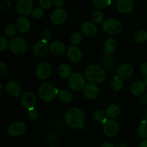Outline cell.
I'll list each match as a JSON object with an SVG mask.
<instances>
[{
  "label": "cell",
  "instance_id": "obj_43",
  "mask_svg": "<svg viewBox=\"0 0 147 147\" xmlns=\"http://www.w3.org/2000/svg\"><path fill=\"white\" fill-rule=\"evenodd\" d=\"M140 70L141 73H142V75H143L145 78L147 77V62L142 63L140 67Z\"/></svg>",
  "mask_w": 147,
  "mask_h": 147
},
{
  "label": "cell",
  "instance_id": "obj_29",
  "mask_svg": "<svg viewBox=\"0 0 147 147\" xmlns=\"http://www.w3.org/2000/svg\"><path fill=\"white\" fill-rule=\"evenodd\" d=\"M91 19L92 21L95 24H101L103 23V20H104V14L102 11H98V10H96L94 11L91 14Z\"/></svg>",
  "mask_w": 147,
  "mask_h": 147
},
{
  "label": "cell",
  "instance_id": "obj_10",
  "mask_svg": "<svg viewBox=\"0 0 147 147\" xmlns=\"http://www.w3.org/2000/svg\"><path fill=\"white\" fill-rule=\"evenodd\" d=\"M35 74L37 77L41 80H45L48 78L52 74L51 65L46 62L40 63L36 67Z\"/></svg>",
  "mask_w": 147,
  "mask_h": 147
},
{
  "label": "cell",
  "instance_id": "obj_40",
  "mask_svg": "<svg viewBox=\"0 0 147 147\" xmlns=\"http://www.w3.org/2000/svg\"><path fill=\"white\" fill-rule=\"evenodd\" d=\"M8 72V67L4 62H0V78H4Z\"/></svg>",
  "mask_w": 147,
  "mask_h": 147
},
{
  "label": "cell",
  "instance_id": "obj_28",
  "mask_svg": "<svg viewBox=\"0 0 147 147\" xmlns=\"http://www.w3.org/2000/svg\"><path fill=\"white\" fill-rule=\"evenodd\" d=\"M134 40L138 43H144L147 41V32L141 30L136 32L134 34Z\"/></svg>",
  "mask_w": 147,
  "mask_h": 147
},
{
  "label": "cell",
  "instance_id": "obj_6",
  "mask_svg": "<svg viewBox=\"0 0 147 147\" xmlns=\"http://www.w3.org/2000/svg\"><path fill=\"white\" fill-rule=\"evenodd\" d=\"M85 76L80 73H73L68 78L69 86L70 88L76 91H79L81 89H83L86 86V80Z\"/></svg>",
  "mask_w": 147,
  "mask_h": 147
},
{
  "label": "cell",
  "instance_id": "obj_27",
  "mask_svg": "<svg viewBox=\"0 0 147 147\" xmlns=\"http://www.w3.org/2000/svg\"><path fill=\"white\" fill-rule=\"evenodd\" d=\"M123 81L121 78H119L118 76H116V77H113V80L111 82V88L114 91H119L121 89L123 88Z\"/></svg>",
  "mask_w": 147,
  "mask_h": 147
},
{
  "label": "cell",
  "instance_id": "obj_5",
  "mask_svg": "<svg viewBox=\"0 0 147 147\" xmlns=\"http://www.w3.org/2000/svg\"><path fill=\"white\" fill-rule=\"evenodd\" d=\"M27 47V43L24 38L20 37H16L11 38L9 43V48L10 51L16 55H20L26 51Z\"/></svg>",
  "mask_w": 147,
  "mask_h": 147
},
{
  "label": "cell",
  "instance_id": "obj_47",
  "mask_svg": "<svg viewBox=\"0 0 147 147\" xmlns=\"http://www.w3.org/2000/svg\"><path fill=\"white\" fill-rule=\"evenodd\" d=\"M4 90H6L5 87H4L2 83H0V96H2L4 94Z\"/></svg>",
  "mask_w": 147,
  "mask_h": 147
},
{
  "label": "cell",
  "instance_id": "obj_30",
  "mask_svg": "<svg viewBox=\"0 0 147 147\" xmlns=\"http://www.w3.org/2000/svg\"><path fill=\"white\" fill-rule=\"evenodd\" d=\"M137 134L142 139L147 138V121H144L139 124L137 129Z\"/></svg>",
  "mask_w": 147,
  "mask_h": 147
},
{
  "label": "cell",
  "instance_id": "obj_13",
  "mask_svg": "<svg viewBox=\"0 0 147 147\" xmlns=\"http://www.w3.org/2000/svg\"><path fill=\"white\" fill-rule=\"evenodd\" d=\"M67 19V12L64 9H56L50 16V21L55 25H60Z\"/></svg>",
  "mask_w": 147,
  "mask_h": 147
},
{
  "label": "cell",
  "instance_id": "obj_1",
  "mask_svg": "<svg viewBox=\"0 0 147 147\" xmlns=\"http://www.w3.org/2000/svg\"><path fill=\"white\" fill-rule=\"evenodd\" d=\"M85 115L83 111L79 108H72L69 109L65 116L66 125L71 129H82L84 126Z\"/></svg>",
  "mask_w": 147,
  "mask_h": 147
},
{
  "label": "cell",
  "instance_id": "obj_4",
  "mask_svg": "<svg viewBox=\"0 0 147 147\" xmlns=\"http://www.w3.org/2000/svg\"><path fill=\"white\" fill-rule=\"evenodd\" d=\"M122 24L119 20L115 18H109L104 20L102 24V29L105 32L111 35L119 34L122 30Z\"/></svg>",
  "mask_w": 147,
  "mask_h": 147
},
{
  "label": "cell",
  "instance_id": "obj_20",
  "mask_svg": "<svg viewBox=\"0 0 147 147\" xmlns=\"http://www.w3.org/2000/svg\"><path fill=\"white\" fill-rule=\"evenodd\" d=\"M15 26L17 30L21 33L28 32L31 27L30 20L24 17H18L15 22Z\"/></svg>",
  "mask_w": 147,
  "mask_h": 147
},
{
  "label": "cell",
  "instance_id": "obj_25",
  "mask_svg": "<svg viewBox=\"0 0 147 147\" xmlns=\"http://www.w3.org/2000/svg\"><path fill=\"white\" fill-rule=\"evenodd\" d=\"M57 73L62 78H69L72 75L71 67L67 63H62L57 68Z\"/></svg>",
  "mask_w": 147,
  "mask_h": 147
},
{
  "label": "cell",
  "instance_id": "obj_11",
  "mask_svg": "<svg viewBox=\"0 0 147 147\" xmlns=\"http://www.w3.org/2000/svg\"><path fill=\"white\" fill-rule=\"evenodd\" d=\"M17 11L22 17L32 14L33 11V1L32 0H19L17 2Z\"/></svg>",
  "mask_w": 147,
  "mask_h": 147
},
{
  "label": "cell",
  "instance_id": "obj_2",
  "mask_svg": "<svg viewBox=\"0 0 147 147\" xmlns=\"http://www.w3.org/2000/svg\"><path fill=\"white\" fill-rule=\"evenodd\" d=\"M84 75L86 80L94 84L102 83L106 78V72L103 67L96 64L89 65L85 70Z\"/></svg>",
  "mask_w": 147,
  "mask_h": 147
},
{
  "label": "cell",
  "instance_id": "obj_14",
  "mask_svg": "<svg viewBox=\"0 0 147 147\" xmlns=\"http://www.w3.org/2000/svg\"><path fill=\"white\" fill-rule=\"evenodd\" d=\"M50 50V45L47 42L40 40L37 42L32 47V52L37 57H44L48 53Z\"/></svg>",
  "mask_w": 147,
  "mask_h": 147
},
{
  "label": "cell",
  "instance_id": "obj_21",
  "mask_svg": "<svg viewBox=\"0 0 147 147\" xmlns=\"http://www.w3.org/2000/svg\"><path fill=\"white\" fill-rule=\"evenodd\" d=\"M5 89L7 93L14 96V97H18L21 93L22 90L20 85L17 82L13 81V80L9 81L6 84Z\"/></svg>",
  "mask_w": 147,
  "mask_h": 147
},
{
  "label": "cell",
  "instance_id": "obj_34",
  "mask_svg": "<svg viewBox=\"0 0 147 147\" xmlns=\"http://www.w3.org/2000/svg\"><path fill=\"white\" fill-rule=\"evenodd\" d=\"M102 63H103V65H104L105 67L110 69L113 67V63H114V59L113 58L111 55H110L108 53H106L103 57Z\"/></svg>",
  "mask_w": 147,
  "mask_h": 147
},
{
  "label": "cell",
  "instance_id": "obj_7",
  "mask_svg": "<svg viewBox=\"0 0 147 147\" xmlns=\"http://www.w3.org/2000/svg\"><path fill=\"white\" fill-rule=\"evenodd\" d=\"M103 130L105 134L109 137H113L119 131V125L114 119H107L103 123Z\"/></svg>",
  "mask_w": 147,
  "mask_h": 147
},
{
  "label": "cell",
  "instance_id": "obj_38",
  "mask_svg": "<svg viewBox=\"0 0 147 147\" xmlns=\"http://www.w3.org/2000/svg\"><path fill=\"white\" fill-rule=\"evenodd\" d=\"M8 40L4 36H1L0 37V51L2 52L4 50L7 49V47H9Z\"/></svg>",
  "mask_w": 147,
  "mask_h": 147
},
{
  "label": "cell",
  "instance_id": "obj_39",
  "mask_svg": "<svg viewBox=\"0 0 147 147\" xmlns=\"http://www.w3.org/2000/svg\"><path fill=\"white\" fill-rule=\"evenodd\" d=\"M38 3L42 8L46 9H50L53 4V1H50V0H39Z\"/></svg>",
  "mask_w": 147,
  "mask_h": 147
},
{
  "label": "cell",
  "instance_id": "obj_12",
  "mask_svg": "<svg viewBox=\"0 0 147 147\" xmlns=\"http://www.w3.org/2000/svg\"><path fill=\"white\" fill-rule=\"evenodd\" d=\"M26 124L22 121H16L11 123L8 127V134L13 137H17L25 132Z\"/></svg>",
  "mask_w": 147,
  "mask_h": 147
},
{
  "label": "cell",
  "instance_id": "obj_24",
  "mask_svg": "<svg viewBox=\"0 0 147 147\" xmlns=\"http://www.w3.org/2000/svg\"><path fill=\"white\" fill-rule=\"evenodd\" d=\"M117 42L113 37H109L106 39L104 42V50L108 54H111L115 52V50L117 48Z\"/></svg>",
  "mask_w": 147,
  "mask_h": 147
},
{
  "label": "cell",
  "instance_id": "obj_32",
  "mask_svg": "<svg viewBox=\"0 0 147 147\" xmlns=\"http://www.w3.org/2000/svg\"><path fill=\"white\" fill-rule=\"evenodd\" d=\"M17 29L14 24H8L5 26L4 30V34L8 37H13L17 34ZM14 38V37H13Z\"/></svg>",
  "mask_w": 147,
  "mask_h": 147
},
{
  "label": "cell",
  "instance_id": "obj_48",
  "mask_svg": "<svg viewBox=\"0 0 147 147\" xmlns=\"http://www.w3.org/2000/svg\"><path fill=\"white\" fill-rule=\"evenodd\" d=\"M139 147H147V139H144L140 143Z\"/></svg>",
  "mask_w": 147,
  "mask_h": 147
},
{
  "label": "cell",
  "instance_id": "obj_26",
  "mask_svg": "<svg viewBox=\"0 0 147 147\" xmlns=\"http://www.w3.org/2000/svg\"><path fill=\"white\" fill-rule=\"evenodd\" d=\"M57 96H58V98L65 103H70L73 100V96L71 92L67 90H63L59 91Z\"/></svg>",
  "mask_w": 147,
  "mask_h": 147
},
{
  "label": "cell",
  "instance_id": "obj_35",
  "mask_svg": "<svg viewBox=\"0 0 147 147\" xmlns=\"http://www.w3.org/2000/svg\"><path fill=\"white\" fill-rule=\"evenodd\" d=\"M82 39H83L82 34L78 32H73L70 36V42L73 45H78L79 43H80Z\"/></svg>",
  "mask_w": 147,
  "mask_h": 147
},
{
  "label": "cell",
  "instance_id": "obj_45",
  "mask_svg": "<svg viewBox=\"0 0 147 147\" xmlns=\"http://www.w3.org/2000/svg\"><path fill=\"white\" fill-rule=\"evenodd\" d=\"M140 101L141 103H143V104H145V105L147 104V93L142 95V96H141Z\"/></svg>",
  "mask_w": 147,
  "mask_h": 147
},
{
  "label": "cell",
  "instance_id": "obj_52",
  "mask_svg": "<svg viewBox=\"0 0 147 147\" xmlns=\"http://www.w3.org/2000/svg\"><path fill=\"white\" fill-rule=\"evenodd\" d=\"M50 147H57V146H50Z\"/></svg>",
  "mask_w": 147,
  "mask_h": 147
},
{
  "label": "cell",
  "instance_id": "obj_9",
  "mask_svg": "<svg viewBox=\"0 0 147 147\" xmlns=\"http://www.w3.org/2000/svg\"><path fill=\"white\" fill-rule=\"evenodd\" d=\"M21 103L24 108L31 110L34 109L37 103V97L34 93L32 91H26L21 97Z\"/></svg>",
  "mask_w": 147,
  "mask_h": 147
},
{
  "label": "cell",
  "instance_id": "obj_3",
  "mask_svg": "<svg viewBox=\"0 0 147 147\" xmlns=\"http://www.w3.org/2000/svg\"><path fill=\"white\" fill-rule=\"evenodd\" d=\"M59 91L53 84L47 82L41 83L38 88V95L45 102H52L58 96Z\"/></svg>",
  "mask_w": 147,
  "mask_h": 147
},
{
  "label": "cell",
  "instance_id": "obj_42",
  "mask_svg": "<svg viewBox=\"0 0 147 147\" xmlns=\"http://www.w3.org/2000/svg\"><path fill=\"white\" fill-rule=\"evenodd\" d=\"M11 5V3L8 0H1L0 1V10L1 11H4V10L7 9L9 6Z\"/></svg>",
  "mask_w": 147,
  "mask_h": 147
},
{
  "label": "cell",
  "instance_id": "obj_18",
  "mask_svg": "<svg viewBox=\"0 0 147 147\" xmlns=\"http://www.w3.org/2000/svg\"><path fill=\"white\" fill-rule=\"evenodd\" d=\"M134 7V3L131 0H119L116 2L118 11L123 14H128L132 11Z\"/></svg>",
  "mask_w": 147,
  "mask_h": 147
},
{
  "label": "cell",
  "instance_id": "obj_33",
  "mask_svg": "<svg viewBox=\"0 0 147 147\" xmlns=\"http://www.w3.org/2000/svg\"><path fill=\"white\" fill-rule=\"evenodd\" d=\"M106 113H103L101 110H96L93 113V117L96 121L99 123H104L107 119L106 118Z\"/></svg>",
  "mask_w": 147,
  "mask_h": 147
},
{
  "label": "cell",
  "instance_id": "obj_41",
  "mask_svg": "<svg viewBox=\"0 0 147 147\" xmlns=\"http://www.w3.org/2000/svg\"><path fill=\"white\" fill-rule=\"evenodd\" d=\"M28 118L32 121H35L38 119V112L37 110H35L34 109H31V110L28 111Z\"/></svg>",
  "mask_w": 147,
  "mask_h": 147
},
{
  "label": "cell",
  "instance_id": "obj_46",
  "mask_svg": "<svg viewBox=\"0 0 147 147\" xmlns=\"http://www.w3.org/2000/svg\"><path fill=\"white\" fill-rule=\"evenodd\" d=\"M100 147H115L114 145L111 143H109V142H104L101 144Z\"/></svg>",
  "mask_w": 147,
  "mask_h": 147
},
{
  "label": "cell",
  "instance_id": "obj_36",
  "mask_svg": "<svg viewBox=\"0 0 147 147\" xmlns=\"http://www.w3.org/2000/svg\"><path fill=\"white\" fill-rule=\"evenodd\" d=\"M45 11L42 7H36L32 12V16L35 19H40L44 16Z\"/></svg>",
  "mask_w": 147,
  "mask_h": 147
},
{
  "label": "cell",
  "instance_id": "obj_16",
  "mask_svg": "<svg viewBox=\"0 0 147 147\" xmlns=\"http://www.w3.org/2000/svg\"><path fill=\"white\" fill-rule=\"evenodd\" d=\"M83 34L87 37H94L98 33V28L96 24L92 22H84L80 27Z\"/></svg>",
  "mask_w": 147,
  "mask_h": 147
},
{
  "label": "cell",
  "instance_id": "obj_8",
  "mask_svg": "<svg viewBox=\"0 0 147 147\" xmlns=\"http://www.w3.org/2000/svg\"><path fill=\"white\" fill-rule=\"evenodd\" d=\"M134 67L128 63H123L116 69L117 76L121 80H128L134 76Z\"/></svg>",
  "mask_w": 147,
  "mask_h": 147
},
{
  "label": "cell",
  "instance_id": "obj_17",
  "mask_svg": "<svg viewBox=\"0 0 147 147\" xmlns=\"http://www.w3.org/2000/svg\"><path fill=\"white\" fill-rule=\"evenodd\" d=\"M67 59L71 63H77L81 60L82 53L77 46L72 45L70 47H69V48L67 49Z\"/></svg>",
  "mask_w": 147,
  "mask_h": 147
},
{
  "label": "cell",
  "instance_id": "obj_44",
  "mask_svg": "<svg viewBox=\"0 0 147 147\" xmlns=\"http://www.w3.org/2000/svg\"><path fill=\"white\" fill-rule=\"evenodd\" d=\"M53 4L57 7V9H61L65 4V1L63 0H54L53 1Z\"/></svg>",
  "mask_w": 147,
  "mask_h": 147
},
{
  "label": "cell",
  "instance_id": "obj_31",
  "mask_svg": "<svg viewBox=\"0 0 147 147\" xmlns=\"http://www.w3.org/2000/svg\"><path fill=\"white\" fill-rule=\"evenodd\" d=\"M112 1L110 0H93L92 1V4L95 8L98 9H102L106 8L108 6L111 5Z\"/></svg>",
  "mask_w": 147,
  "mask_h": 147
},
{
  "label": "cell",
  "instance_id": "obj_50",
  "mask_svg": "<svg viewBox=\"0 0 147 147\" xmlns=\"http://www.w3.org/2000/svg\"><path fill=\"white\" fill-rule=\"evenodd\" d=\"M144 83H145V85H146V86L147 87V77L145 78V79H144Z\"/></svg>",
  "mask_w": 147,
  "mask_h": 147
},
{
  "label": "cell",
  "instance_id": "obj_23",
  "mask_svg": "<svg viewBox=\"0 0 147 147\" xmlns=\"http://www.w3.org/2000/svg\"><path fill=\"white\" fill-rule=\"evenodd\" d=\"M121 113V109L118 105L111 104L106 108V115L110 119H113L117 118Z\"/></svg>",
  "mask_w": 147,
  "mask_h": 147
},
{
  "label": "cell",
  "instance_id": "obj_19",
  "mask_svg": "<svg viewBox=\"0 0 147 147\" xmlns=\"http://www.w3.org/2000/svg\"><path fill=\"white\" fill-rule=\"evenodd\" d=\"M65 45L64 43L59 40H55L50 45V51L54 55H63L65 52Z\"/></svg>",
  "mask_w": 147,
  "mask_h": 147
},
{
  "label": "cell",
  "instance_id": "obj_51",
  "mask_svg": "<svg viewBox=\"0 0 147 147\" xmlns=\"http://www.w3.org/2000/svg\"><path fill=\"white\" fill-rule=\"evenodd\" d=\"M146 120H147V110H146Z\"/></svg>",
  "mask_w": 147,
  "mask_h": 147
},
{
  "label": "cell",
  "instance_id": "obj_15",
  "mask_svg": "<svg viewBox=\"0 0 147 147\" xmlns=\"http://www.w3.org/2000/svg\"><path fill=\"white\" fill-rule=\"evenodd\" d=\"M83 94L87 98L90 100L96 98L99 95L98 87L94 83H87L83 88Z\"/></svg>",
  "mask_w": 147,
  "mask_h": 147
},
{
  "label": "cell",
  "instance_id": "obj_49",
  "mask_svg": "<svg viewBox=\"0 0 147 147\" xmlns=\"http://www.w3.org/2000/svg\"><path fill=\"white\" fill-rule=\"evenodd\" d=\"M116 147H127L126 146V144L123 143V142H118L116 144Z\"/></svg>",
  "mask_w": 147,
  "mask_h": 147
},
{
  "label": "cell",
  "instance_id": "obj_22",
  "mask_svg": "<svg viewBox=\"0 0 147 147\" xmlns=\"http://www.w3.org/2000/svg\"><path fill=\"white\" fill-rule=\"evenodd\" d=\"M146 88L144 82L136 81L131 86V92L135 96H142L146 90Z\"/></svg>",
  "mask_w": 147,
  "mask_h": 147
},
{
  "label": "cell",
  "instance_id": "obj_37",
  "mask_svg": "<svg viewBox=\"0 0 147 147\" xmlns=\"http://www.w3.org/2000/svg\"><path fill=\"white\" fill-rule=\"evenodd\" d=\"M41 40L47 42L52 38V32L48 29H45L41 33Z\"/></svg>",
  "mask_w": 147,
  "mask_h": 147
}]
</instances>
